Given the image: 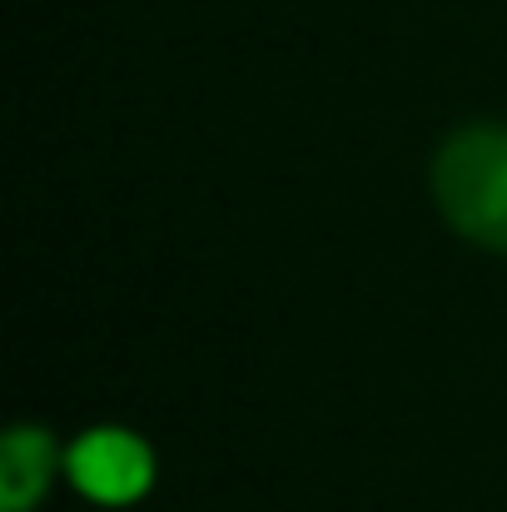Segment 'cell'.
Returning a JSON list of instances; mask_svg holds the SVG:
<instances>
[{
    "label": "cell",
    "mask_w": 507,
    "mask_h": 512,
    "mask_svg": "<svg viewBox=\"0 0 507 512\" xmlns=\"http://www.w3.org/2000/svg\"><path fill=\"white\" fill-rule=\"evenodd\" d=\"M433 194L448 224L483 244L507 254V130L503 125H473L453 135L438 150L433 165Z\"/></svg>",
    "instance_id": "cell-1"
},
{
    "label": "cell",
    "mask_w": 507,
    "mask_h": 512,
    "mask_svg": "<svg viewBox=\"0 0 507 512\" xmlns=\"http://www.w3.org/2000/svg\"><path fill=\"white\" fill-rule=\"evenodd\" d=\"M150 473V448L120 428H100L70 453V478L95 503H135L150 488Z\"/></svg>",
    "instance_id": "cell-2"
},
{
    "label": "cell",
    "mask_w": 507,
    "mask_h": 512,
    "mask_svg": "<svg viewBox=\"0 0 507 512\" xmlns=\"http://www.w3.org/2000/svg\"><path fill=\"white\" fill-rule=\"evenodd\" d=\"M50 463L55 448L40 428H15L0 448V493H5V512H25L50 483Z\"/></svg>",
    "instance_id": "cell-3"
}]
</instances>
